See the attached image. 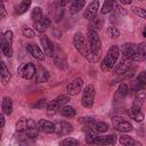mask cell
<instances>
[{
  "label": "cell",
  "mask_w": 146,
  "mask_h": 146,
  "mask_svg": "<svg viewBox=\"0 0 146 146\" xmlns=\"http://www.w3.org/2000/svg\"><path fill=\"white\" fill-rule=\"evenodd\" d=\"M136 82H137L143 89L146 88V72H145V71H144V72H140V73L137 75Z\"/></svg>",
  "instance_id": "8d00e7d4"
},
{
  "label": "cell",
  "mask_w": 146,
  "mask_h": 146,
  "mask_svg": "<svg viewBox=\"0 0 146 146\" xmlns=\"http://www.w3.org/2000/svg\"><path fill=\"white\" fill-rule=\"evenodd\" d=\"M18 74L23 79L30 80V79H32L36 74V68H35L34 64H32V63H25V64H22L18 67Z\"/></svg>",
  "instance_id": "8992f818"
},
{
  "label": "cell",
  "mask_w": 146,
  "mask_h": 146,
  "mask_svg": "<svg viewBox=\"0 0 146 146\" xmlns=\"http://www.w3.org/2000/svg\"><path fill=\"white\" fill-rule=\"evenodd\" d=\"M106 33L111 36V38H113V39H115V38H119L120 36V31L116 29V27H108L107 30H106Z\"/></svg>",
  "instance_id": "f35d334b"
},
{
  "label": "cell",
  "mask_w": 146,
  "mask_h": 146,
  "mask_svg": "<svg viewBox=\"0 0 146 146\" xmlns=\"http://www.w3.org/2000/svg\"><path fill=\"white\" fill-rule=\"evenodd\" d=\"M119 55H120V49L117 46H112L106 56L104 57V59L102 60L100 63V68L105 72H110L111 70L114 68L116 62H117V58H119Z\"/></svg>",
  "instance_id": "6da1fadb"
},
{
  "label": "cell",
  "mask_w": 146,
  "mask_h": 146,
  "mask_svg": "<svg viewBox=\"0 0 146 146\" xmlns=\"http://www.w3.org/2000/svg\"><path fill=\"white\" fill-rule=\"evenodd\" d=\"M128 91H129L128 84H127L125 82H122V83L117 87V89L115 90L114 96H113V100H114V102H119V100L123 99V98L128 95Z\"/></svg>",
  "instance_id": "e0dca14e"
},
{
  "label": "cell",
  "mask_w": 146,
  "mask_h": 146,
  "mask_svg": "<svg viewBox=\"0 0 146 146\" xmlns=\"http://www.w3.org/2000/svg\"><path fill=\"white\" fill-rule=\"evenodd\" d=\"M0 121H1V128L5 127V113L2 112V114L0 115Z\"/></svg>",
  "instance_id": "681fc988"
},
{
  "label": "cell",
  "mask_w": 146,
  "mask_h": 146,
  "mask_svg": "<svg viewBox=\"0 0 146 146\" xmlns=\"http://www.w3.org/2000/svg\"><path fill=\"white\" fill-rule=\"evenodd\" d=\"M103 24H104L103 19L95 17L94 19L90 21V23L88 25V31H96L97 32V31H99V30L103 29Z\"/></svg>",
  "instance_id": "484cf974"
},
{
  "label": "cell",
  "mask_w": 146,
  "mask_h": 146,
  "mask_svg": "<svg viewBox=\"0 0 146 146\" xmlns=\"http://www.w3.org/2000/svg\"><path fill=\"white\" fill-rule=\"evenodd\" d=\"M84 5H86V1L84 0H73L72 3H71V6H70V13L72 15L78 14L84 7Z\"/></svg>",
  "instance_id": "cb8c5ba5"
},
{
  "label": "cell",
  "mask_w": 146,
  "mask_h": 146,
  "mask_svg": "<svg viewBox=\"0 0 146 146\" xmlns=\"http://www.w3.org/2000/svg\"><path fill=\"white\" fill-rule=\"evenodd\" d=\"M71 1H73V0H60V1H59V6H60V7H65V6H66L67 3H70Z\"/></svg>",
  "instance_id": "c3c4849f"
},
{
  "label": "cell",
  "mask_w": 146,
  "mask_h": 146,
  "mask_svg": "<svg viewBox=\"0 0 146 146\" xmlns=\"http://www.w3.org/2000/svg\"><path fill=\"white\" fill-rule=\"evenodd\" d=\"M113 9H115V11H116L117 14H119V13H120V14H125V11L123 10V8H122L117 2H114V3H113Z\"/></svg>",
  "instance_id": "f6af8a7d"
},
{
  "label": "cell",
  "mask_w": 146,
  "mask_h": 146,
  "mask_svg": "<svg viewBox=\"0 0 146 146\" xmlns=\"http://www.w3.org/2000/svg\"><path fill=\"white\" fill-rule=\"evenodd\" d=\"M119 141H120V144H122V145H124V146H135V145H140V143H139V141L135 140L132 137H130V136H128V135H122V136H120Z\"/></svg>",
  "instance_id": "4316f807"
},
{
  "label": "cell",
  "mask_w": 146,
  "mask_h": 146,
  "mask_svg": "<svg viewBox=\"0 0 146 146\" xmlns=\"http://www.w3.org/2000/svg\"><path fill=\"white\" fill-rule=\"evenodd\" d=\"M92 130L98 132V133H103L106 132L108 130V124L105 122H95L92 125Z\"/></svg>",
  "instance_id": "4dcf8cb0"
},
{
  "label": "cell",
  "mask_w": 146,
  "mask_h": 146,
  "mask_svg": "<svg viewBox=\"0 0 146 146\" xmlns=\"http://www.w3.org/2000/svg\"><path fill=\"white\" fill-rule=\"evenodd\" d=\"M98 9H99V0H92V1L88 5L87 9L84 10V13H83V18H86V19H88V21L94 19V18L97 16Z\"/></svg>",
  "instance_id": "9c48e42d"
},
{
  "label": "cell",
  "mask_w": 146,
  "mask_h": 146,
  "mask_svg": "<svg viewBox=\"0 0 146 146\" xmlns=\"http://www.w3.org/2000/svg\"><path fill=\"white\" fill-rule=\"evenodd\" d=\"M116 143L115 135H107V136H97L94 144L95 145H114Z\"/></svg>",
  "instance_id": "5bb4252c"
},
{
  "label": "cell",
  "mask_w": 146,
  "mask_h": 146,
  "mask_svg": "<svg viewBox=\"0 0 146 146\" xmlns=\"http://www.w3.org/2000/svg\"><path fill=\"white\" fill-rule=\"evenodd\" d=\"M59 145H71V146H73V145H79V141L74 138H65L64 140L59 141Z\"/></svg>",
  "instance_id": "7bdbcfd3"
},
{
  "label": "cell",
  "mask_w": 146,
  "mask_h": 146,
  "mask_svg": "<svg viewBox=\"0 0 146 146\" xmlns=\"http://www.w3.org/2000/svg\"><path fill=\"white\" fill-rule=\"evenodd\" d=\"M97 133H98V132H96V131H94V130L87 131V132H86V143H87V144H94V141H95V139H96V137H97Z\"/></svg>",
  "instance_id": "74e56055"
},
{
  "label": "cell",
  "mask_w": 146,
  "mask_h": 146,
  "mask_svg": "<svg viewBox=\"0 0 146 146\" xmlns=\"http://www.w3.org/2000/svg\"><path fill=\"white\" fill-rule=\"evenodd\" d=\"M88 48L91 49L94 52L100 55V50H102V41L98 35V33L96 31H88Z\"/></svg>",
  "instance_id": "3957f363"
},
{
  "label": "cell",
  "mask_w": 146,
  "mask_h": 146,
  "mask_svg": "<svg viewBox=\"0 0 146 146\" xmlns=\"http://www.w3.org/2000/svg\"><path fill=\"white\" fill-rule=\"evenodd\" d=\"M48 79H49V72L46 68H40L39 71H36L35 81L38 83H43V82L48 81Z\"/></svg>",
  "instance_id": "83f0119b"
},
{
  "label": "cell",
  "mask_w": 146,
  "mask_h": 146,
  "mask_svg": "<svg viewBox=\"0 0 146 146\" xmlns=\"http://www.w3.org/2000/svg\"><path fill=\"white\" fill-rule=\"evenodd\" d=\"M112 124H113L114 129L120 131V132H130L133 129L132 124L129 121H127L124 117H122V116L113 117L112 119Z\"/></svg>",
  "instance_id": "277c9868"
},
{
  "label": "cell",
  "mask_w": 146,
  "mask_h": 146,
  "mask_svg": "<svg viewBox=\"0 0 146 146\" xmlns=\"http://www.w3.org/2000/svg\"><path fill=\"white\" fill-rule=\"evenodd\" d=\"M113 3H114V0H105L102 8H100V13L106 15V14H110L113 9Z\"/></svg>",
  "instance_id": "d6a6232c"
},
{
  "label": "cell",
  "mask_w": 146,
  "mask_h": 146,
  "mask_svg": "<svg viewBox=\"0 0 146 146\" xmlns=\"http://www.w3.org/2000/svg\"><path fill=\"white\" fill-rule=\"evenodd\" d=\"M145 99H146V91L144 89H139L135 96V99H133V103L132 105L135 106H138V107H141L145 103Z\"/></svg>",
  "instance_id": "603a6c76"
},
{
  "label": "cell",
  "mask_w": 146,
  "mask_h": 146,
  "mask_svg": "<svg viewBox=\"0 0 146 146\" xmlns=\"http://www.w3.org/2000/svg\"><path fill=\"white\" fill-rule=\"evenodd\" d=\"M94 100H95V87H94V84L90 83V84L86 86L82 91L81 104H82V106H84L87 108H91L94 105Z\"/></svg>",
  "instance_id": "7a4b0ae2"
},
{
  "label": "cell",
  "mask_w": 146,
  "mask_h": 146,
  "mask_svg": "<svg viewBox=\"0 0 146 146\" xmlns=\"http://www.w3.org/2000/svg\"><path fill=\"white\" fill-rule=\"evenodd\" d=\"M146 59V44L145 43H139L136 46V51L133 54L132 60L135 62H143Z\"/></svg>",
  "instance_id": "2e32d148"
},
{
  "label": "cell",
  "mask_w": 146,
  "mask_h": 146,
  "mask_svg": "<svg viewBox=\"0 0 146 146\" xmlns=\"http://www.w3.org/2000/svg\"><path fill=\"white\" fill-rule=\"evenodd\" d=\"M31 17H32L33 22H39V21H41V19L44 17V16H43V13H42V9H41L40 7L33 8L32 14H31Z\"/></svg>",
  "instance_id": "836d02e7"
},
{
  "label": "cell",
  "mask_w": 146,
  "mask_h": 146,
  "mask_svg": "<svg viewBox=\"0 0 146 146\" xmlns=\"http://www.w3.org/2000/svg\"><path fill=\"white\" fill-rule=\"evenodd\" d=\"M73 130L72 125L68 122H58L56 123V129H55V133H57L58 136H66L68 135L71 131Z\"/></svg>",
  "instance_id": "9a60e30c"
},
{
  "label": "cell",
  "mask_w": 146,
  "mask_h": 146,
  "mask_svg": "<svg viewBox=\"0 0 146 146\" xmlns=\"http://www.w3.org/2000/svg\"><path fill=\"white\" fill-rule=\"evenodd\" d=\"M117 1L121 2V3H123V5H130L132 2V0H117Z\"/></svg>",
  "instance_id": "f907efd6"
},
{
  "label": "cell",
  "mask_w": 146,
  "mask_h": 146,
  "mask_svg": "<svg viewBox=\"0 0 146 146\" xmlns=\"http://www.w3.org/2000/svg\"><path fill=\"white\" fill-rule=\"evenodd\" d=\"M63 16H64V9H58V14L56 16V22H60Z\"/></svg>",
  "instance_id": "bcb514c9"
},
{
  "label": "cell",
  "mask_w": 146,
  "mask_h": 146,
  "mask_svg": "<svg viewBox=\"0 0 146 146\" xmlns=\"http://www.w3.org/2000/svg\"><path fill=\"white\" fill-rule=\"evenodd\" d=\"M68 100H70V97L67 95H60L47 104V110L50 112H56L57 110H60L63 106H65V104Z\"/></svg>",
  "instance_id": "5b68a950"
},
{
  "label": "cell",
  "mask_w": 146,
  "mask_h": 146,
  "mask_svg": "<svg viewBox=\"0 0 146 146\" xmlns=\"http://www.w3.org/2000/svg\"><path fill=\"white\" fill-rule=\"evenodd\" d=\"M26 50L29 51L30 55H32V56H33L35 59H38V60H43V59L46 58L44 51H42V50L40 49V47L36 46L35 43H29V44L26 46Z\"/></svg>",
  "instance_id": "7c38bea8"
},
{
  "label": "cell",
  "mask_w": 146,
  "mask_h": 146,
  "mask_svg": "<svg viewBox=\"0 0 146 146\" xmlns=\"http://www.w3.org/2000/svg\"><path fill=\"white\" fill-rule=\"evenodd\" d=\"M83 84H84V81H83L81 78L74 79L73 81H71V82L67 84V94L71 95V96L78 95L80 91H82Z\"/></svg>",
  "instance_id": "ba28073f"
},
{
  "label": "cell",
  "mask_w": 146,
  "mask_h": 146,
  "mask_svg": "<svg viewBox=\"0 0 146 146\" xmlns=\"http://www.w3.org/2000/svg\"><path fill=\"white\" fill-rule=\"evenodd\" d=\"M63 55V54H62ZM62 55H56L55 56V64L59 67V68H66L67 65H66V60L64 58V56Z\"/></svg>",
  "instance_id": "d590c367"
},
{
  "label": "cell",
  "mask_w": 146,
  "mask_h": 146,
  "mask_svg": "<svg viewBox=\"0 0 146 146\" xmlns=\"http://www.w3.org/2000/svg\"><path fill=\"white\" fill-rule=\"evenodd\" d=\"M10 78H11V74L6 66V63L1 62V82H2V84L6 86L10 81Z\"/></svg>",
  "instance_id": "d4e9b609"
},
{
  "label": "cell",
  "mask_w": 146,
  "mask_h": 146,
  "mask_svg": "<svg viewBox=\"0 0 146 146\" xmlns=\"http://www.w3.org/2000/svg\"><path fill=\"white\" fill-rule=\"evenodd\" d=\"M84 57H86V58H87V60H88V62H90V63H97V62L99 60V58H100V55H98V54L94 52L91 49H89V48L87 47V51H86Z\"/></svg>",
  "instance_id": "f546056e"
},
{
  "label": "cell",
  "mask_w": 146,
  "mask_h": 146,
  "mask_svg": "<svg viewBox=\"0 0 146 146\" xmlns=\"http://www.w3.org/2000/svg\"><path fill=\"white\" fill-rule=\"evenodd\" d=\"M31 2H32V0H22V2L16 7V14L23 15L24 13H26L31 6Z\"/></svg>",
  "instance_id": "f1b7e54d"
},
{
  "label": "cell",
  "mask_w": 146,
  "mask_h": 146,
  "mask_svg": "<svg viewBox=\"0 0 146 146\" xmlns=\"http://www.w3.org/2000/svg\"><path fill=\"white\" fill-rule=\"evenodd\" d=\"M139 1H143V0H139Z\"/></svg>",
  "instance_id": "db71d44e"
},
{
  "label": "cell",
  "mask_w": 146,
  "mask_h": 146,
  "mask_svg": "<svg viewBox=\"0 0 146 146\" xmlns=\"http://www.w3.org/2000/svg\"><path fill=\"white\" fill-rule=\"evenodd\" d=\"M129 114H130L131 119H133L137 122H141L144 120V113L140 111V107H138V106L132 105V107L129 111Z\"/></svg>",
  "instance_id": "7402d4cb"
},
{
  "label": "cell",
  "mask_w": 146,
  "mask_h": 146,
  "mask_svg": "<svg viewBox=\"0 0 146 146\" xmlns=\"http://www.w3.org/2000/svg\"><path fill=\"white\" fill-rule=\"evenodd\" d=\"M40 42H41V46H42V49L46 54V56H54V51H55V48H54V44L51 43V41L49 40V38L47 35H41L40 36Z\"/></svg>",
  "instance_id": "4fadbf2b"
},
{
  "label": "cell",
  "mask_w": 146,
  "mask_h": 146,
  "mask_svg": "<svg viewBox=\"0 0 146 146\" xmlns=\"http://www.w3.org/2000/svg\"><path fill=\"white\" fill-rule=\"evenodd\" d=\"M2 1H3V2H5V1H6V0H2Z\"/></svg>",
  "instance_id": "f5cc1de1"
},
{
  "label": "cell",
  "mask_w": 146,
  "mask_h": 146,
  "mask_svg": "<svg viewBox=\"0 0 146 146\" xmlns=\"http://www.w3.org/2000/svg\"><path fill=\"white\" fill-rule=\"evenodd\" d=\"M73 44L75 47V49L78 50L79 54L81 55H86V51H87V44H86V41H84V36L81 32H76L73 36Z\"/></svg>",
  "instance_id": "52a82bcc"
},
{
  "label": "cell",
  "mask_w": 146,
  "mask_h": 146,
  "mask_svg": "<svg viewBox=\"0 0 146 146\" xmlns=\"http://www.w3.org/2000/svg\"><path fill=\"white\" fill-rule=\"evenodd\" d=\"M26 129H27V119L26 117L19 119L16 123V131L17 132H24Z\"/></svg>",
  "instance_id": "e575fe53"
},
{
  "label": "cell",
  "mask_w": 146,
  "mask_h": 146,
  "mask_svg": "<svg viewBox=\"0 0 146 146\" xmlns=\"http://www.w3.org/2000/svg\"><path fill=\"white\" fill-rule=\"evenodd\" d=\"M133 13H135L137 16H139L140 18L146 19V9H144V8H141V7H135V8H133Z\"/></svg>",
  "instance_id": "ab89813d"
},
{
  "label": "cell",
  "mask_w": 146,
  "mask_h": 146,
  "mask_svg": "<svg viewBox=\"0 0 146 146\" xmlns=\"http://www.w3.org/2000/svg\"><path fill=\"white\" fill-rule=\"evenodd\" d=\"M47 104H48V102H47V99H44V98H42V99H40V100H38L35 104H33L32 105V107L33 108H36V110H40V108H43V107H47Z\"/></svg>",
  "instance_id": "60d3db41"
},
{
  "label": "cell",
  "mask_w": 146,
  "mask_h": 146,
  "mask_svg": "<svg viewBox=\"0 0 146 146\" xmlns=\"http://www.w3.org/2000/svg\"><path fill=\"white\" fill-rule=\"evenodd\" d=\"M5 17H6V9H5L3 1H1V18H5Z\"/></svg>",
  "instance_id": "7dc6e473"
},
{
  "label": "cell",
  "mask_w": 146,
  "mask_h": 146,
  "mask_svg": "<svg viewBox=\"0 0 146 146\" xmlns=\"http://www.w3.org/2000/svg\"><path fill=\"white\" fill-rule=\"evenodd\" d=\"M38 128H34V129H27L25 131V137L27 138H36L38 137Z\"/></svg>",
  "instance_id": "b9f144b4"
},
{
  "label": "cell",
  "mask_w": 146,
  "mask_h": 146,
  "mask_svg": "<svg viewBox=\"0 0 146 146\" xmlns=\"http://www.w3.org/2000/svg\"><path fill=\"white\" fill-rule=\"evenodd\" d=\"M22 32H23V35L26 36V38H33L34 36V32L30 27H24Z\"/></svg>",
  "instance_id": "ee69618b"
},
{
  "label": "cell",
  "mask_w": 146,
  "mask_h": 146,
  "mask_svg": "<svg viewBox=\"0 0 146 146\" xmlns=\"http://www.w3.org/2000/svg\"><path fill=\"white\" fill-rule=\"evenodd\" d=\"M1 50L5 56H7V57L13 56V42L8 41L3 34L1 35Z\"/></svg>",
  "instance_id": "d6986e66"
},
{
  "label": "cell",
  "mask_w": 146,
  "mask_h": 146,
  "mask_svg": "<svg viewBox=\"0 0 146 146\" xmlns=\"http://www.w3.org/2000/svg\"><path fill=\"white\" fill-rule=\"evenodd\" d=\"M143 35L146 38V26H145V29H144V31H143Z\"/></svg>",
  "instance_id": "816d5d0a"
},
{
  "label": "cell",
  "mask_w": 146,
  "mask_h": 146,
  "mask_svg": "<svg viewBox=\"0 0 146 146\" xmlns=\"http://www.w3.org/2000/svg\"><path fill=\"white\" fill-rule=\"evenodd\" d=\"M121 50H122L123 56H125V57H128V58H130L132 60L133 54L136 51V44H133V43H124V44H122Z\"/></svg>",
  "instance_id": "44dd1931"
},
{
  "label": "cell",
  "mask_w": 146,
  "mask_h": 146,
  "mask_svg": "<svg viewBox=\"0 0 146 146\" xmlns=\"http://www.w3.org/2000/svg\"><path fill=\"white\" fill-rule=\"evenodd\" d=\"M49 26H50V19H49V17H43L39 22H33V27L39 33L44 32Z\"/></svg>",
  "instance_id": "ac0fdd59"
},
{
  "label": "cell",
  "mask_w": 146,
  "mask_h": 146,
  "mask_svg": "<svg viewBox=\"0 0 146 146\" xmlns=\"http://www.w3.org/2000/svg\"><path fill=\"white\" fill-rule=\"evenodd\" d=\"M60 113H62V115H64V116H66V117H73V116H75V114H76L74 107H72V106H66V105L60 108Z\"/></svg>",
  "instance_id": "1f68e13d"
},
{
  "label": "cell",
  "mask_w": 146,
  "mask_h": 146,
  "mask_svg": "<svg viewBox=\"0 0 146 146\" xmlns=\"http://www.w3.org/2000/svg\"><path fill=\"white\" fill-rule=\"evenodd\" d=\"M1 110L6 115H10L13 112V100L10 97L6 96L1 100Z\"/></svg>",
  "instance_id": "ffe728a7"
},
{
  "label": "cell",
  "mask_w": 146,
  "mask_h": 146,
  "mask_svg": "<svg viewBox=\"0 0 146 146\" xmlns=\"http://www.w3.org/2000/svg\"><path fill=\"white\" fill-rule=\"evenodd\" d=\"M131 62H132V60H131L130 58L123 56V57L121 58V60L115 64V66H114V74H122V73H125V72L128 71V68L130 67Z\"/></svg>",
  "instance_id": "8fae6325"
},
{
  "label": "cell",
  "mask_w": 146,
  "mask_h": 146,
  "mask_svg": "<svg viewBox=\"0 0 146 146\" xmlns=\"http://www.w3.org/2000/svg\"><path fill=\"white\" fill-rule=\"evenodd\" d=\"M36 127H38V130L43 133H54L56 129V124L46 119H41L36 123Z\"/></svg>",
  "instance_id": "30bf717a"
}]
</instances>
